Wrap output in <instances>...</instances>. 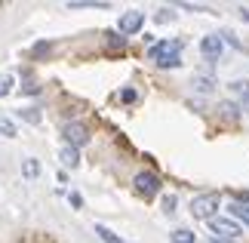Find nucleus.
<instances>
[{
    "label": "nucleus",
    "mask_w": 249,
    "mask_h": 243,
    "mask_svg": "<svg viewBox=\"0 0 249 243\" xmlns=\"http://www.w3.org/2000/svg\"><path fill=\"white\" fill-rule=\"evenodd\" d=\"M148 59L157 68H178L181 65V40H160L148 50Z\"/></svg>",
    "instance_id": "nucleus-1"
},
{
    "label": "nucleus",
    "mask_w": 249,
    "mask_h": 243,
    "mask_svg": "<svg viewBox=\"0 0 249 243\" xmlns=\"http://www.w3.org/2000/svg\"><path fill=\"white\" fill-rule=\"evenodd\" d=\"M218 203H222V200H218V194H213V191H209V194H197V197L191 200V216L213 222V216L218 212Z\"/></svg>",
    "instance_id": "nucleus-2"
},
{
    "label": "nucleus",
    "mask_w": 249,
    "mask_h": 243,
    "mask_svg": "<svg viewBox=\"0 0 249 243\" xmlns=\"http://www.w3.org/2000/svg\"><path fill=\"white\" fill-rule=\"evenodd\" d=\"M132 185H136V191L142 194V197H154V194L160 191V179L154 176V172H148V169L136 172V179H132Z\"/></svg>",
    "instance_id": "nucleus-3"
},
{
    "label": "nucleus",
    "mask_w": 249,
    "mask_h": 243,
    "mask_svg": "<svg viewBox=\"0 0 249 243\" xmlns=\"http://www.w3.org/2000/svg\"><path fill=\"white\" fill-rule=\"evenodd\" d=\"M200 53H203V59L218 62V59H222V53H225V40L218 34H206L203 40H200Z\"/></svg>",
    "instance_id": "nucleus-4"
},
{
    "label": "nucleus",
    "mask_w": 249,
    "mask_h": 243,
    "mask_svg": "<svg viewBox=\"0 0 249 243\" xmlns=\"http://www.w3.org/2000/svg\"><path fill=\"white\" fill-rule=\"evenodd\" d=\"M62 132H65V142H68L71 148H80V145L89 142V130H86L83 123H77V120H74V123H65Z\"/></svg>",
    "instance_id": "nucleus-5"
},
{
    "label": "nucleus",
    "mask_w": 249,
    "mask_h": 243,
    "mask_svg": "<svg viewBox=\"0 0 249 243\" xmlns=\"http://www.w3.org/2000/svg\"><path fill=\"white\" fill-rule=\"evenodd\" d=\"M209 231H213V237H218V240H234L240 234V228H237L234 222H228V219H213L209 222Z\"/></svg>",
    "instance_id": "nucleus-6"
},
{
    "label": "nucleus",
    "mask_w": 249,
    "mask_h": 243,
    "mask_svg": "<svg viewBox=\"0 0 249 243\" xmlns=\"http://www.w3.org/2000/svg\"><path fill=\"white\" fill-rule=\"evenodd\" d=\"M142 25H145V16H142L139 9H132V13H123V16H120V34H136Z\"/></svg>",
    "instance_id": "nucleus-7"
},
{
    "label": "nucleus",
    "mask_w": 249,
    "mask_h": 243,
    "mask_svg": "<svg viewBox=\"0 0 249 243\" xmlns=\"http://www.w3.org/2000/svg\"><path fill=\"white\" fill-rule=\"evenodd\" d=\"M59 160H62V163H65L68 169H74V167L80 163V154H77V148H71V145H65V148L59 151Z\"/></svg>",
    "instance_id": "nucleus-8"
},
{
    "label": "nucleus",
    "mask_w": 249,
    "mask_h": 243,
    "mask_svg": "<svg viewBox=\"0 0 249 243\" xmlns=\"http://www.w3.org/2000/svg\"><path fill=\"white\" fill-rule=\"evenodd\" d=\"M228 212H231L234 219H240L243 225H249V206H243V203H231V206H228Z\"/></svg>",
    "instance_id": "nucleus-9"
},
{
    "label": "nucleus",
    "mask_w": 249,
    "mask_h": 243,
    "mask_svg": "<svg viewBox=\"0 0 249 243\" xmlns=\"http://www.w3.org/2000/svg\"><path fill=\"white\" fill-rule=\"evenodd\" d=\"M194 90H197V93H213V90H215V80H213V77H203V74H200V77H194Z\"/></svg>",
    "instance_id": "nucleus-10"
},
{
    "label": "nucleus",
    "mask_w": 249,
    "mask_h": 243,
    "mask_svg": "<svg viewBox=\"0 0 249 243\" xmlns=\"http://www.w3.org/2000/svg\"><path fill=\"white\" fill-rule=\"evenodd\" d=\"M22 172H25V179H37V176H40V163L28 157V160L22 163Z\"/></svg>",
    "instance_id": "nucleus-11"
},
{
    "label": "nucleus",
    "mask_w": 249,
    "mask_h": 243,
    "mask_svg": "<svg viewBox=\"0 0 249 243\" xmlns=\"http://www.w3.org/2000/svg\"><path fill=\"white\" fill-rule=\"evenodd\" d=\"M172 243H194V231H185V228H176L172 231Z\"/></svg>",
    "instance_id": "nucleus-12"
},
{
    "label": "nucleus",
    "mask_w": 249,
    "mask_h": 243,
    "mask_svg": "<svg viewBox=\"0 0 249 243\" xmlns=\"http://www.w3.org/2000/svg\"><path fill=\"white\" fill-rule=\"evenodd\" d=\"M68 9H108V3H95V0H74V3H68Z\"/></svg>",
    "instance_id": "nucleus-13"
},
{
    "label": "nucleus",
    "mask_w": 249,
    "mask_h": 243,
    "mask_svg": "<svg viewBox=\"0 0 249 243\" xmlns=\"http://www.w3.org/2000/svg\"><path fill=\"white\" fill-rule=\"evenodd\" d=\"M95 234H99V237H102L105 243H120V237L114 234L111 228H105V225H95Z\"/></svg>",
    "instance_id": "nucleus-14"
},
{
    "label": "nucleus",
    "mask_w": 249,
    "mask_h": 243,
    "mask_svg": "<svg viewBox=\"0 0 249 243\" xmlns=\"http://www.w3.org/2000/svg\"><path fill=\"white\" fill-rule=\"evenodd\" d=\"M0 135H6V139H13V135H16V126H13V120L0 117Z\"/></svg>",
    "instance_id": "nucleus-15"
},
{
    "label": "nucleus",
    "mask_w": 249,
    "mask_h": 243,
    "mask_svg": "<svg viewBox=\"0 0 249 243\" xmlns=\"http://www.w3.org/2000/svg\"><path fill=\"white\" fill-rule=\"evenodd\" d=\"M120 102H126V105H136V102H139V93L126 86V90H120Z\"/></svg>",
    "instance_id": "nucleus-16"
},
{
    "label": "nucleus",
    "mask_w": 249,
    "mask_h": 243,
    "mask_svg": "<svg viewBox=\"0 0 249 243\" xmlns=\"http://www.w3.org/2000/svg\"><path fill=\"white\" fill-rule=\"evenodd\" d=\"M18 114H22L28 123H40V111H37V108H22Z\"/></svg>",
    "instance_id": "nucleus-17"
},
{
    "label": "nucleus",
    "mask_w": 249,
    "mask_h": 243,
    "mask_svg": "<svg viewBox=\"0 0 249 243\" xmlns=\"http://www.w3.org/2000/svg\"><path fill=\"white\" fill-rule=\"evenodd\" d=\"M9 90H13V77L0 74V95H9Z\"/></svg>",
    "instance_id": "nucleus-18"
},
{
    "label": "nucleus",
    "mask_w": 249,
    "mask_h": 243,
    "mask_svg": "<svg viewBox=\"0 0 249 243\" xmlns=\"http://www.w3.org/2000/svg\"><path fill=\"white\" fill-rule=\"evenodd\" d=\"M163 212H166V216L176 212V197H172V194H166V197H163Z\"/></svg>",
    "instance_id": "nucleus-19"
},
{
    "label": "nucleus",
    "mask_w": 249,
    "mask_h": 243,
    "mask_svg": "<svg viewBox=\"0 0 249 243\" xmlns=\"http://www.w3.org/2000/svg\"><path fill=\"white\" fill-rule=\"evenodd\" d=\"M231 90H234L237 95H246V93H249V83H246V80H234V83H231Z\"/></svg>",
    "instance_id": "nucleus-20"
},
{
    "label": "nucleus",
    "mask_w": 249,
    "mask_h": 243,
    "mask_svg": "<svg viewBox=\"0 0 249 243\" xmlns=\"http://www.w3.org/2000/svg\"><path fill=\"white\" fill-rule=\"evenodd\" d=\"M234 203H243V206H249V191H234Z\"/></svg>",
    "instance_id": "nucleus-21"
},
{
    "label": "nucleus",
    "mask_w": 249,
    "mask_h": 243,
    "mask_svg": "<svg viewBox=\"0 0 249 243\" xmlns=\"http://www.w3.org/2000/svg\"><path fill=\"white\" fill-rule=\"evenodd\" d=\"M225 40H228V43H231V46H234V50H243V43H240V40H237V37H234L231 31H225Z\"/></svg>",
    "instance_id": "nucleus-22"
},
{
    "label": "nucleus",
    "mask_w": 249,
    "mask_h": 243,
    "mask_svg": "<svg viewBox=\"0 0 249 243\" xmlns=\"http://www.w3.org/2000/svg\"><path fill=\"white\" fill-rule=\"evenodd\" d=\"M176 19V13L172 9H163V13H157V22H172Z\"/></svg>",
    "instance_id": "nucleus-23"
},
{
    "label": "nucleus",
    "mask_w": 249,
    "mask_h": 243,
    "mask_svg": "<svg viewBox=\"0 0 249 243\" xmlns=\"http://www.w3.org/2000/svg\"><path fill=\"white\" fill-rule=\"evenodd\" d=\"M218 108H222V111L228 114V117H237V111H234V105H231V102H222Z\"/></svg>",
    "instance_id": "nucleus-24"
},
{
    "label": "nucleus",
    "mask_w": 249,
    "mask_h": 243,
    "mask_svg": "<svg viewBox=\"0 0 249 243\" xmlns=\"http://www.w3.org/2000/svg\"><path fill=\"white\" fill-rule=\"evenodd\" d=\"M68 200H71V206H74V209H80V206H83V200H80V194H71V197H68Z\"/></svg>",
    "instance_id": "nucleus-25"
},
{
    "label": "nucleus",
    "mask_w": 249,
    "mask_h": 243,
    "mask_svg": "<svg viewBox=\"0 0 249 243\" xmlns=\"http://www.w3.org/2000/svg\"><path fill=\"white\" fill-rule=\"evenodd\" d=\"M34 53H37V56H43V53H50V43H37V46H34Z\"/></svg>",
    "instance_id": "nucleus-26"
},
{
    "label": "nucleus",
    "mask_w": 249,
    "mask_h": 243,
    "mask_svg": "<svg viewBox=\"0 0 249 243\" xmlns=\"http://www.w3.org/2000/svg\"><path fill=\"white\" fill-rule=\"evenodd\" d=\"M108 40H111V46H123V37H117V34H111Z\"/></svg>",
    "instance_id": "nucleus-27"
},
{
    "label": "nucleus",
    "mask_w": 249,
    "mask_h": 243,
    "mask_svg": "<svg viewBox=\"0 0 249 243\" xmlns=\"http://www.w3.org/2000/svg\"><path fill=\"white\" fill-rule=\"evenodd\" d=\"M237 16H240L243 22H249V9H243V6H240V9H237Z\"/></svg>",
    "instance_id": "nucleus-28"
},
{
    "label": "nucleus",
    "mask_w": 249,
    "mask_h": 243,
    "mask_svg": "<svg viewBox=\"0 0 249 243\" xmlns=\"http://www.w3.org/2000/svg\"><path fill=\"white\" fill-rule=\"evenodd\" d=\"M240 108H246V111H249V93H246V95H240Z\"/></svg>",
    "instance_id": "nucleus-29"
}]
</instances>
